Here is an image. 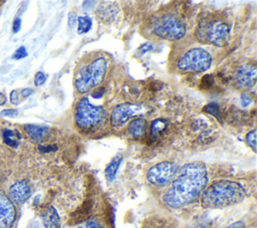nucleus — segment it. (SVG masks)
Instances as JSON below:
<instances>
[{
	"instance_id": "f257e3e1",
	"label": "nucleus",
	"mask_w": 257,
	"mask_h": 228,
	"mask_svg": "<svg viewBox=\"0 0 257 228\" xmlns=\"http://www.w3.org/2000/svg\"><path fill=\"white\" fill-rule=\"evenodd\" d=\"M208 183L206 166L201 162L186 164L172 180V184L164 195L167 206L178 209L193 203L199 198Z\"/></svg>"
},
{
	"instance_id": "f03ea898",
	"label": "nucleus",
	"mask_w": 257,
	"mask_h": 228,
	"mask_svg": "<svg viewBox=\"0 0 257 228\" xmlns=\"http://www.w3.org/2000/svg\"><path fill=\"white\" fill-rule=\"evenodd\" d=\"M245 197L241 184L231 180L215 181L201 194V205L207 209H220L240 203Z\"/></svg>"
},
{
	"instance_id": "7ed1b4c3",
	"label": "nucleus",
	"mask_w": 257,
	"mask_h": 228,
	"mask_svg": "<svg viewBox=\"0 0 257 228\" xmlns=\"http://www.w3.org/2000/svg\"><path fill=\"white\" fill-rule=\"evenodd\" d=\"M107 61L104 57H98L82 67L75 77V88L80 93H86L97 87L105 77Z\"/></svg>"
},
{
	"instance_id": "20e7f679",
	"label": "nucleus",
	"mask_w": 257,
	"mask_h": 228,
	"mask_svg": "<svg viewBox=\"0 0 257 228\" xmlns=\"http://www.w3.org/2000/svg\"><path fill=\"white\" fill-rule=\"evenodd\" d=\"M106 120V111L101 105L92 104L88 98L79 99L75 108V123L84 131L95 129Z\"/></svg>"
},
{
	"instance_id": "39448f33",
	"label": "nucleus",
	"mask_w": 257,
	"mask_h": 228,
	"mask_svg": "<svg viewBox=\"0 0 257 228\" xmlns=\"http://www.w3.org/2000/svg\"><path fill=\"white\" fill-rule=\"evenodd\" d=\"M212 65L211 54L203 48H193L187 51L179 60L178 67L182 71L203 72Z\"/></svg>"
},
{
	"instance_id": "423d86ee",
	"label": "nucleus",
	"mask_w": 257,
	"mask_h": 228,
	"mask_svg": "<svg viewBox=\"0 0 257 228\" xmlns=\"http://www.w3.org/2000/svg\"><path fill=\"white\" fill-rule=\"evenodd\" d=\"M154 33L167 40H179L186 34V26L179 18L172 14L163 15L156 21L153 29Z\"/></svg>"
},
{
	"instance_id": "0eeeda50",
	"label": "nucleus",
	"mask_w": 257,
	"mask_h": 228,
	"mask_svg": "<svg viewBox=\"0 0 257 228\" xmlns=\"http://www.w3.org/2000/svg\"><path fill=\"white\" fill-rule=\"evenodd\" d=\"M179 171V167L173 162H161L151 167L147 173L149 182L155 186H165L170 183Z\"/></svg>"
},
{
	"instance_id": "6e6552de",
	"label": "nucleus",
	"mask_w": 257,
	"mask_h": 228,
	"mask_svg": "<svg viewBox=\"0 0 257 228\" xmlns=\"http://www.w3.org/2000/svg\"><path fill=\"white\" fill-rule=\"evenodd\" d=\"M146 109L143 105L141 104H136V103H131V102H125V103H120L117 104L110 116V123L111 126L118 128L123 126L131 118L141 116L145 113Z\"/></svg>"
},
{
	"instance_id": "1a4fd4ad",
	"label": "nucleus",
	"mask_w": 257,
	"mask_h": 228,
	"mask_svg": "<svg viewBox=\"0 0 257 228\" xmlns=\"http://www.w3.org/2000/svg\"><path fill=\"white\" fill-rule=\"evenodd\" d=\"M205 38L207 42L223 47L228 44L229 41V27L228 25L220 20H213L206 25Z\"/></svg>"
},
{
	"instance_id": "9d476101",
	"label": "nucleus",
	"mask_w": 257,
	"mask_h": 228,
	"mask_svg": "<svg viewBox=\"0 0 257 228\" xmlns=\"http://www.w3.org/2000/svg\"><path fill=\"white\" fill-rule=\"evenodd\" d=\"M257 67L254 63L241 65L235 73V84L238 88H250L256 82Z\"/></svg>"
},
{
	"instance_id": "9b49d317",
	"label": "nucleus",
	"mask_w": 257,
	"mask_h": 228,
	"mask_svg": "<svg viewBox=\"0 0 257 228\" xmlns=\"http://www.w3.org/2000/svg\"><path fill=\"white\" fill-rule=\"evenodd\" d=\"M16 218V210L12 201L0 191V228H11Z\"/></svg>"
},
{
	"instance_id": "f8f14e48",
	"label": "nucleus",
	"mask_w": 257,
	"mask_h": 228,
	"mask_svg": "<svg viewBox=\"0 0 257 228\" xmlns=\"http://www.w3.org/2000/svg\"><path fill=\"white\" fill-rule=\"evenodd\" d=\"M31 189L27 181H17L9 188V199L16 204L24 203L30 196Z\"/></svg>"
},
{
	"instance_id": "ddd939ff",
	"label": "nucleus",
	"mask_w": 257,
	"mask_h": 228,
	"mask_svg": "<svg viewBox=\"0 0 257 228\" xmlns=\"http://www.w3.org/2000/svg\"><path fill=\"white\" fill-rule=\"evenodd\" d=\"M42 223L44 228H59L60 218L54 207L48 206L41 213Z\"/></svg>"
},
{
	"instance_id": "4468645a",
	"label": "nucleus",
	"mask_w": 257,
	"mask_h": 228,
	"mask_svg": "<svg viewBox=\"0 0 257 228\" xmlns=\"http://www.w3.org/2000/svg\"><path fill=\"white\" fill-rule=\"evenodd\" d=\"M27 136L35 141L40 142L42 141L49 133V128L46 126H38V125H25L23 127Z\"/></svg>"
},
{
	"instance_id": "2eb2a0df",
	"label": "nucleus",
	"mask_w": 257,
	"mask_h": 228,
	"mask_svg": "<svg viewBox=\"0 0 257 228\" xmlns=\"http://www.w3.org/2000/svg\"><path fill=\"white\" fill-rule=\"evenodd\" d=\"M146 129H147V122L145 121V119L138 118L130 122L127 133L130 136L136 139H139L142 136H144V134L146 133Z\"/></svg>"
},
{
	"instance_id": "dca6fc26",
	"label": "nucleus",
	"mask_w": 257,
	"mask_h": 228,
	"mask_svg": "<svg viewBox=\"0 0 257 228\" xmlns=\"http://www.w3.org/2000/svg\"><path fill=\"white\" fill-rule=\"evenodd\" d=\"M121 160H122V156L120 154H117L112 158L110 163L105 168L104 175H105V178L108 182H112L114 180L115 175L117 173V170L119 168V165L121 163Z\"/></svg>"
},
{
	"instance_id": "f3484780",
	"label": "nucleus",
	"mask_w": 257,
	"mask_h": 228,
	"mask_svg": "<svg viewBox=\"0 0 257 228\" xmlns=\"http://www.w3.org/2000/svg\"><path fill=\"white\" fill-rule=\"evenodd\" d=\"M3 142L11 147V148H17L20 140H21V135L17 130H12V129H5L2 134Z\"/></svg>"
},
{
	"instance_id": "a211bd4d",
	"label": "nucleus",
	"mask_w": 257,
	"mask_h": 228,
	"mask_svg": "<svg viewBox=\"0 0 257 228\" xmlns=\"http://www.w3.org/2000/svg\"><path fill=\"white\" fill-rule=\"evenodd\" d=\"M115 6L114 5H101L99 6L97 10V15L101 20H111L113 19V16L116 14V11H114Z\"/></svg>"
},
{
	"instance_id": "6ab92c4d",
	"label": "nucleus",
	"mask_w": 257,
	"mask_h": 228,
	"mask_svg": "<svg viewBox=\"0 0 257 228\" xmlns=\"http://www.w3.org/2000/svg\"><path fill=\"white\" fill-rule=\"evenodd\" d=\"M168 127V121L164 119L155 120L151 126V136L152 138H157L165 129Z\"/></svg>"
},
{
	"instance_id": "aec40b11",
	"label": "nucleus",
	"mask_w": 257,
	"mask_h": 228,
	"mask_svg": "<svg viewBox=\"0 0 257 228\" xmlns=\"http://www.w3.org/2000/svg\"><path fill=\"white\" fill-rule=\"evenodd\" d=\"M92 26L91 18L88 16H80L77 18V32L78 34L86 33Z\"/></svg>"
},
{
	"instance_id": "412c9836",
	"label": "nucleus",
	"mask_w": 257,
	"mask_h": 228,
	"mask_svg": "<svg viewBox=\"0 0 257 228\" xmlns=\"http://www.w3.org/2000/svg\"><path fill=\"white\" fill-rule=\"evenodd\" d=\"M204 111L210 113V115H213L216 119H218L219 121H221V113H220V108H219V105L216 104L215 102H211V103H208L207 105L204 106Z\"/></svg>"
},
{
	"instance_id": "4be33fe9",
	"label": "nucleus",
	"mask_w": 257,
	"mask_h": 228,
	"mask_svg": "<svg viewBox=\"0 0 257 228\" xmlns=\"http://www.w3.org/2000/svg\"><path fill=\"white\" fill-rule=\"evenodd\" d=\"M245 141L247 145L255 152L256 151V130L255 129L246 135Z\"/></svg>"
},
{
	"instance_id": "5701e85b",
	"label": "nucleus",
	"mask_w": 257,
	"mask_h": 228,
	"mask_svg": "<svg viewBox=\"0 0 257 228\" xmlns=\"http://www.w3.org/2000/svg\"><path fill=\"white\" fill-rule=\"evenodd\" d=\"M46 80V75L42 71H38L34 76V84L36 86L42 85Z\"/></svg>"
},
{
	"instance_id": "b1692460",
	"label": "nucleus",
	"mask_w": 257,
	"mask_h": 228,
	"mask_svg": "<svg viewBox=\"0 0 257 228\" xmlns=\"http://www.w3.org/2000/svg\"><path fill=\"white\" fill-rule=\"evenodd\" d=\"M27 55V51L25 49L24 46H20L19 48L16 49V51L13 54V58L14 59H21L23 57H25Z\"/></svg>"
},
{
	"instance_id": "393cba45",
	"label": "nucleus",
	"mask_w": 257,
	"mask_h": 228,
	"mask_svg": "<svg viewBox=\"0 0 257 228\" xmlns=\"http://www.w3.org/2000/svg\"><path fill=\"white\" fill-rule=\"evenodd\" d=\"M18 115V111L17 109H13V108H6V109H3L1 112H0V117L1 118H6V117H16Z\"/></svg>"
},
{
	"instance_id": "a878e982",
	"label": "nucleus",
	"mask_w": 257,
	"mask_h": 228,
	"mask_svg": "<svg viewBox=\"0 0 257 228\" xmlns=\"http://www.w3.org/2000/svg\"><path fill=\"white\" fill-rule=\"evenodd\" d=\"M240 99H241V105H242L243 107L248 106V105L252 102V97H251L250 95L246 94V93H242Z\"/></svg>"
},
{
	"instance_id": "bb28decb",
	"label": "nucleus",
	"mask_w": 257,
	"mask_h": 228,
	"mask_svg": "<svg viewBox=\"0 0 257 228\" xmlns=\"http://www.w3.org/2000/svg\"><path fill=\"white\" fill-rule=\"evenodd\" d=\"M10 98H11L12 103L18 104L20 102V93H17V90H13V91H11Z\"/></svg>"
},
{
	"instance_id": "cd10ccee",
	"label": "nucleus",
	"mask_w": 257,
	"mask_h": 228,
	"mask_svg": "<svg viewBox=\"0 0 257 228\" xmlns=\"http://www.w3.org/2000/svg\"><path fill=\"white\" fill-rule=\"evenodd\" d=\"M21 28V19L20 18H15L12 24V30L14 33H17Z\"/></svg>"
},
{
	"instance_id": "c85d7f7f",
	"label": "nucleus",
	"mask_w": 257,
	"mask_h": 228,
	"mask_svg": "<svg viewBox=\"0 0 257 228\" xmlns=\"http://www.w3.org/2000/svg\"><path fill=\"white\" fill-rule=\"evenodd\" d=\"M68 24H69V26L70 27H74L75 26V24L77 23V17H76V15H75V13H73V12H71V13H69V16H68Z\"/></svg>"
},
{
	"instance_id": "c756f323",
	"label": "nucleus",
	"mask_w": 257,
	"mask_h": 228,
	"mask_svg": "<svg viewBox=\"0 0 257 228\" xmlns=\"http://www.w3.org/2000/svg\"><path fill=\"white\" fill-rule=\"evenodd\" d=\"M154 46L151 44V43H146V44H143L140 48H139V51L143 54V53H146L147 51H150V50H153Z\"/></svg>"
},
{
	"instance_id": "7c9ffc66",
	"label": "nucleus",
	"mask_w": 257,
	"mask_h": 228,
	"mask_svg": "<svg viewBox=\"0 0 257 228\" xmlns=\"http://www.w3.org/2000/svg\"><path fill=\"white\" fill-rule=\"evenodd\" d=\"M56 149H57V147L55 145H53V146H39V150L41 152H44V153L55 151Z\"/></svg>"
},
{
	"instance_id": "2f4dec72",
	"label": "nucleus",
	"mask_w": 257,
	"mask_h": 228,
	"mask_svg": "<svg viewBox=\"0 0 257 228\" xmlns=\"http://www.w3.org/2000/svg\"><path fill=\"white\" fill-rule=\"evenodd\" d=\"M86 228H102V226L98 222L94 220H90L86 223Z\"/></svg>"
},
{
	"instance_id": "473e14b6",
	"label": "nucleus",
	"mask_w": 257,
	"mask_h": 228,
	"mask_svg": "<svg viewBox=\"0 0 257 228\" xmlns=\"http://www.w3.org/2000/svg\"><path fill=\"white\" fill-rule=\"evenodd\" d=\"M32 92H33V89H32V88H23V89L20 90V95L25 98V97L29 96Z\"/></svg>"
},
{
	"instance_id": "72a5a7b5",
	"label": "nucleus",
	"mask_w": 257,
	"mask_h": 228,
	"mask_svg": "<svg viewBox=\"0 0 257 228\" xmlns=\"http://www.w3.org/2000/svg\"><path fill=\"white\" fill-rule=\"evenodd\" d=\"M226 228H246V226H245L244 222H242V221H237V222H234L233 224L229 225V226L226 227Z\"/></svg>"
},
{
	"instance_id": "f704fd0d",
	"label": "nucleus",
	"mask_w": 257,
	"mask_h": 228,
	"mask_svg": "<svg viewBox=\"0 0 257 228\" xmlns=\"http://www.w3.org/2000/svg\"><path fill=\"white\" fill-rule=\"evenodd\" d=\"M102 92H103V89H102V88L99 89V90L96 89V90L92 93V96H93V97H96V98H97V97H100V96L102 95Z\"/></svg>"
},
{
	"instance_id": "c9c22d12",
	"label": "nucleus",
	"mask_w": 257,
	"mask_h": 228,
	"mask_svg": "<svg viewBox=\"0 0 257 228\" xmlns=\"http://www.w3.org/2000/svg\"><path fill=\"white\" fill-rule=\"evenodd\" d=\"M5 102H6V96H5V94L0 92V105L4 104Z\"/></svg>"
},
{
	"instance_id": "e433bc0d",
	"label": "nucleus",
	"mask_w": 257,
	"mask_h": 228,
	"mask_svg": "<svg viewBox=\"0 0 257 228\" xmlns=\"http://www.w3.org/2000/svg\"><path fill=\"white\" fill-rule=\"evenodd\" d=\"M30 228H42L38 223H35V224H33L32 226H30Z\"/></svg>"
},
{
	"instance_id": "4c0bfd02",
	"label": "nucleus",
	"mask_w": 257,
	"mask_h": 228,
	"mask_svg": "<svg viewBox=\"0 0 257 228\" xmlns=\"http://www.w3.org/2000/svg\"><path fill=\"white\" fill-rule=\"evenodd\" d=\"M76 228H83V227H81V226H78V227H76Z\"/></svg>"
}]
</instances>
